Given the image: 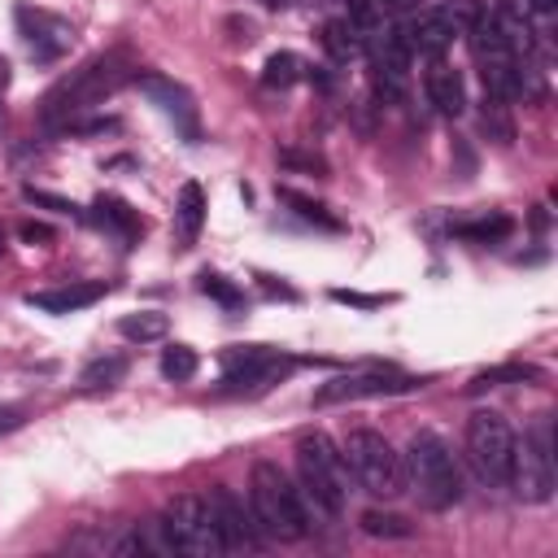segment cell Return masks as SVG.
I'll use <instances>...</instances> for the list:
<instances>
[{
	"instance_id": "obj_1",
	"label": "cell",
	"mask_w": 558,
	"mask_h": 558,
	"mask_svg": "<svg viewBox=\"0 0 558 558\" xmlns=\"http://www.w3.org/2000/svg\"><path fill=\"white\" fill-rule=\"evenodd\" d=\"M135 78V65L126 61V52H100L92 61H83L78 70H70L65 78H57L44 100H39V126L61 135L74 122H83L92 109H100L122 83Z\"/></svg>"
},
{
	"instance_id": "obj_2",
	"label": "cell",
	"mask_w": 558,
	"mask_h": 558,
	"mask_svg": "<svg viewBox=\"0 0 558 558\" xmlns=\"http://www.w3.org/2000/svg\"><path fill=\"white\" fill-rule=\"evenodd\" d=\"M296 484L310 506V519H340L349 501V462L327 432L296 436Z\"/></svg>"
},
{
	"instance_id": "obj_3",
	"label": "cell",
	"mask_w": 558,
	"mask_h": 558,
	"mask_svg": "<svg viewBox=\"0 0 558 558\" xmlns=\"http://www.w3.org/2000/svg\"><path fill=\"white\" fill-rule=\"evenodd\" d=\"M248 510L262 527V536L270 541H305L310 536V506L301 497V484H292V475L279 462H253L248 475Z\"/></svg>"
},
{
	"instance_id": "obj_4",
	"label": "cell",
	"mask_w": 558,
	"mask_h": 558,
	"mask_svg": "<svg viewBox=\"0 0 558 558\" xmlns=\"http://www.w3.org/2000/svg\"><path fill=\"white\" fill-rule=\"evenodd\" d=\"M401 475L427 510H453L462 501V471L453 449L436 432H414L401 453Z\"/></svg>"
},
{
	"instance_id": "obj_5",
	"label": "cell",
	"mask_w": 558,
	"mask_h": 558,
	"mask_svg": "<svg viewBox=\"0 0 558 558\" xmlns=\"http://www.w3.org/2000/svg\"><path fill=\"white\" fill-rule=\"evenodd\" d=\"M466 39H471V52H475L484 92L497 96V100L523 96V57L506 44V35H501V26L493 22L488 9H471L466 13Z\"/></svg>"
},
{
	"instance_id": "obj_6",
	"label": "cell",
	"mask_w": 558,
	"mask_h": 558,
	"mask_svg": "<svg viewBox=\"0 0 558 558\" xmlns=\"http://www.w3.org/2000/svg\"><path fill=\"white\" fill-rule=\"evenodd\" d=\"M506 488H514L519 501H532V506H545L558 488V471H554V423L549 414H541L523 440L514 436V453H510V480Z\"/></svg>"
},
{
	"instance_id": "obj_7",
	"label": "cell",
	"mask_w": 558,
	"mask_h": 558,
	"mask_svg": "<svg viewBox=\"0 0 558 558\" xmlns=\"http://www.w3.org/2000/svg\"><path fill=\"white\" fill-rule=\"evenodd\" d=\"M340 453L349 462V475L371 493V497H397L405 493V475H401V453L388 445L384 432L375 427H353L340 440Z\"/></svg>"
},
{
	"instance_id": "obj_8",
	"label": "cell",
	"mask_w": 558,
	"mask_h": 558,
	"mask_svg": "<svg viewBox=\"0 0 558 558\" xmlns=\"http://www.w3.org/2000/svg\"><path fill=\"white\" fill-rule=\"evenodd\" d=\"M157 527H161V536H166V549H174V554H192V558H214V554H222L209 497H196V493L170 497Z\"/></svg>"
},
{
	"instance_id": "obj_9",
	"label": "cell",
	"mask_w": 558,
	"mask_h": 558,
	"mask_svg": "<svg viewBox=\"0 0 558 558\" xmlns=\"http://www.w3.org/2000/svg\"><path fill=\"white\" fill-rule=\"evenodd\" d=\"M218 366H222V392L257 397V392L275 388L296 366V357H288L270 344H231V349H222Z\"/></svg>"
},
{
	"instance_id": "obj_10",
	"label": "cell",
	"mask_w": 558,
	"mask_h": 558,
	"mask_svg": "<svg viewBox=\"0 0 558 558\" xmlns=\"http://www.w3.org/2000/svg\"><path fill=\"white\" fill-rule=\"evenodd\" d=\"M466 453H471L475 471H480L488 484L506 488V480H510V453H514V432H510V423H506L497 410H475V414L466 418Z\"/></svg>"
},
{
	"instance_id": "obj_11",
	"label": "cell",
	"mask_w": 558,
	"mask_h": 558,
	"mask_svg": "<svg viewBox=\"0 0 558 558\" xmlns=\"http://www.w3.org/2000/svg\"><path fill=\"white\" fill-rule=\"evenodd\" d=\"M423 384L427 379L401 375L392 366H357V371H344V375L318 384L314 388V405H344V401H366V397H397V392H414Z\"/></svg>"
},
{
	"instance_id": "obj_12",
	"label": "cell",
	"mask_w": 558,
	"mask_h": 558,
	"mask_svg": "<svg viewBox=\"0 0 558 558\" xmlns=\"http://www.w3.org/2000/svg\"><path fill=\"white\" fill-rule=\"evenodd\" d=\"M135 87H140V96L174 126V135H183L187 144H196L201 140V109H196V96L179 83V78H170V74H157V70H135V78H131Z\"/></svg>"
},
{
	"instance_id": "obj_13",
	"label": "cell",
	"mask_w": 558,
	"mask_h": 558,
	"mask_svg": "<svg viewBox=\"0 0 558 558\" xmlns=\"http://www.w3.org/2000/svg\"><path fill=\"white\" fill-rule=\"evenodd\" d=\"M13 26H17L31 61H39V65H52L74 48V26L52 9H39V4L22 0V4H13Z\"/></svg>"
},
{
	"instance_id": "obj_14",
	"label": "cell",
	"mask_w": 558,
	"mask_h": 558,
	"mask_svg": "<svg viewBox=\"0 0 558 558\" xmlns=\"http://www.w3.org/2000/svg\"><path fill=\"white\" fill-rule=\"evenodd\" d=\"M209 510H214V523H218V541H222V554H244V549H262V527L248 510V501L218 484L209 488Z\"/></svg>"
},
{
	"instance_id": "obj_15",
	"label": "cell",
	"mask_w": 558,
	"mask_h": 558,
	"mask_svg": "<svg viewBox=\"0 0 558 558\" xmlns=\"http://www.w3.org/2000/svg\"><path fill=\"white\" fill-rule=\"evenodd\" d=\"M405 31H410L414 52H427L436 61V57H445L453 48V39L462 31V9L458 4H427V9H418V17Z\"/></svg>"
},
{
	"instance_id": "obj_16",
	"label": "cell",
	"mask_w": 558,
	"mask_h": 558,
	"mask_svg": "<svg viewBox=\"0 0 558 558\" xmlns=\"http://www.w3.org/2000/svg\"><path fill=\"white\" fill-rule=\"evenodd\" d=\"M105 292H109V283H100V279H83V283H61V288L31 292L26 305H35V310H44V314H74V310L96 305Z\"/></svg>"
},
{
	"instance_id": "obj_17",
	"label": "cell",
	"mask_w": 558,
	"mask_h": 558,
	"mask_svg": "<svg viewBox=\"0 0 558 558\" xmlns=\"http://www.w3.org/2000/svg\"><path fill=\"white\" fill-rule=\"evenodd\" d=\"M427 100L436 105V113H445V118H458L462 109H466V83H462V74L449 65V61H432V70H427Z\"/></svg>"
},
{
	"instance_id": "obj_18",
	"label": "cell",
	"mask_w": 558,
	"mask_h": 558,
	"mask_svg": "<svg viewBox=\"0 0 558 558\" xmlns=\"http://www.w3.org/2000/svg\"><path fill=\"white\" fill-rule=\"evenodd\" d=\"M96 214H92V222L100 227V231H109V235H118L122 244H135L140 235H144V222H140V214L122 201V196H96V205H92Z\"/></svg>"
},
{
	"instance_id": "obj_19",
	"label": "cell",
	"mask_w": 558,
	"mask_h": 558,
	"mask_svg": "<svg viewBox=\"0 0 558 558\" xmlns=\"http://www.w3.org/2000/svg\"><path fill=\"white\" fill-rule=\"evenodd\" d=\"M205 192H201V183H183L179 187V201H174V240H179V248H192L196 244V235H201V227H205Z\"/></svg>"
},
{
	"instance_id": "obj_20",
	"label": "cell",
	"mask_w": 558,
	"mask_h": 558,
	"mask_svg": "<svg viewBox=\"0 0 558 558\" xmlns=\"http://www.w3.org/2000/svg\"><path fill=\"white\" fill-rule=\"evenodd\" d=\"M510 231H514V218L501 214V209L480 214V218H466V222H453V235L458 240H471V244H501Z\"/></svg>"
},
{
	"instance_id": "obj_21",
	"label": "cell",
	"mask_w": 558,
	"mask_h": 558,
	"mask_svg": "<svg viewBox=\"0 0 558 558\" xmlns=\"http://www.w3.org/2000/svg\"><path fill=\"white\" fill-rule=\"evenodd\" d=\"M126 357L122 353H105V357H92L83 371H78V392H105V388H118L126 379Z\"/></svg>"
},
{
	"instance_id": "obj_22",
	"label": "cell",
	"mask_w": 558,
	"mask_h": 558,
	"mask_svg": "<svg viewBox=\"0 0 558 558\" xmlns=\"http://www.w3.org/2000/svg\"><path fill=\"white\" fill-rule=\"evenodd\" d=\"M279 201L292 205V214L305 218V222H314L318 231H344V218H340V214H331L323 201H314V196H305V192H296V187H279Z\"/></svg>"
},
{
	"instance_id": "obj_23",
	"label": "cell",
	"mask_w": 558,
	"mask_h": 558,
	"mask_svg": "<svg viewBox=\"0 0 558 558\" xmlns=\"http://www.w3.org/2000/svg\"><path fill=\"white\" fill-rule=\"evenodd\" d=\"M318 39H323V52H327V61H331V65H349V61H357V57H362V39H357V35H353V26H349V22H340V17H336V22H327Z\"/></svg>"
},
{
	"instance_id": "obj_24",
	"label": "cell",
	"mask_w": 558,
	"mask_h": 558,
	"mask_svg": "<svg viewBox=\"0 0 558 558\" xmlns=\"http://www.w3.org/2000/svg\"><path fill=\"white\" fill-rule=\"evenodd\" d=\"M301 78H305V61L296 52H270L262 65V87H270V92H288Z\"/></svg>"
},
{
	"instance_id": "obj_25",
	"label": "cell",
	"mask_w": 558,
	"mask_h": 558,
	"mask_svg": "<svg viewBox=\"0 0 558 558\" xmlns=\"http://www.w3.org/2000/svg\"><path fill=\"white\" fill-rule=\"evenodd\" d=\"M118 331H122L126 340H135V344H148V340H166L170 318L157 314V310H140V314H122V318H118Z\"/></svg>"
},
{
	"instance_id": "obj_26",
	"label": "cell",
	"mask_w": 558,
	"mask_h": 558,
	"mask_svg": "<svg viewBox=\"0 0 558 558\" xmlns=\"http://www.w3.org/2000/svg\"><path fill=\"white\" fill-rule=\"evenodd\" d=\"M362 532L366 536H379V541H410L414 536V523L397 510H362Z\"/></svg>"
},
{
	"instance_id": "obj_27",
	"label": "cell",
	"mask_w": 558,
	"mask_h": 558,
	"mask_svg": "<svg viewBox=\"0 0 558 558\" xmlns=\"http://www.w3.org/2000/svg\"><path fill=\"white\" fill-rule=\"evenodd\" d=\"M349 26H353V35L362 39V48L384 31V0H349V17H344Z\"/></svg>"
},
{
	"instance_id": "obj_28",
	"label": "cell",
	"mask_w": 558,
	"mask_h": 558,
	"mask_svg": "<svg viewBox=\"0 0 558 558\" xmlns=\"http://www.w3.org/2000/svg\"><path fill=\"white\" fill-rule=\"evenodd\" d=\"M196 371H201V357H196L192 344H166V349H161V375H166V379L187 384Z\"/></svg>"
},
{
	"instance_id": "obj_29",
	"label": "cell",
	"mask_w": 558,
	"mask_h": 558,
	"mask_svg": "<svg viewBox=\"0 0 558 558\" xmlns=\"http://www.w3.org/2000/svg\"><path fill=\"white\" fill-rule=\"evenodd\" d=\"M523 379H536V371L519 366V362H506V366H488V371L471 375L466 392H484V388H501V384H523Z\"/></svg>"
},
{
	"instance_id": "obj_30",
	"label": "cell",
	"mask_w": 558,
	"mask_h": 558,
	"mask_svg": "<svg viewBox=\"0 0 558 558\" xmlns=\"http://www.w3.org/2000/svg\"><path fill=\"white\" fill-rule=\"evenodd\" d=\"M196 288H201L205 296H214L222 310H244V292H240L227 275H218V270H201V275H196Z\"/></svg>"
},
{
	"instance_id": "obj_31",
	"label": "cell",
	"mask_w": 558,
	"mask_h": 558,
	"mask_svg": "<svg viewBox=\"0 0 558 558\" xmlns=\"http://www.w3.org/2000/svg\"><path fill=\"white\" fill-rule=\"evenodd\" d=\"M480 122H484V131H488L497 144H510V140H514V122L506 118V100H497V96H488V92H484Z\"/></svg>"
},
{
	"instance_id": "obj_32",
	"label": "cell",
	"mask_w": 558,
	"mask_h": 558,
	"mask_svg": "<svg viewBox=\"0 0 558 558\" xmlns=\"http://www.w3.org/2000/svg\"><path fill=\"white\" fill-rule=\"evenodd\" d=\"M26 201L31 205H44V209H52V214H70V218H87L74 201H65V196H57V192H44V187H26Z\"/></svg>"
},
{
	"instance_id": "obj_33",
	"label": "cell",
	"mask_w": 558,
	"mask_h": 558,
	"mask_svg": "<svg viewBox=\"0 0 558 558\" xmlns=\"http://www.w3.org/2000/svg\"><path fill=\"white\" fill-rule=\"evenodd\" d=\"M331 301H340V305H353V310H379L384 301H392V296H384V292H353V288H331Z\"/></svg>"
},
{
	"instance_id": "obj_34",
	"label": "cell",
	"mask_w": 558,
	"mask_h": 558,
	"mask_svg": "<svg viewBox=\"0 0 558 558\" xmlns=\"http://www.w3.org/2000/svg\"><path fill=\"white\" fill-rule=\"evenodd\" d=\"M279 166H296V170L327 174V161H323V157H314V153H296V148H279Z\"/></svg>"
},
{
	"instance_id": "obj_35",
	"label": "cell",
	"mask_w": 558,
	"mask_h": 558,
	"mask_svg": "<svg viewBox=\"0 0 558 558\" xmlns=\"http://www.w3.org/2000/svg\"><path fill=\"white\" fill-rule=\"evenodd\" d=\"M113 554H153V545H148V536L135 527V532H126V536H118L113 545H109Z\"/></svg>"
},
{
	"instance_id": "obj_36",
	"label": "cell",
	"mask_w": 558,
	"mask_h": 558,
	"mask_svg": "<svg viewBox=\"0 0 558 558\" xmlns=\"http://www.w3.org/2000/svg\"><path fill=\"white\" fill-rule=\"evenodd\" d=\"M22 423H26V410H22V405H0V436L17 432Z\"/></svg>"
},
{
	"instance_id": "obj_37",
	"label": "cell",
	"mask_w": 558,
	"mask_h": 558,
	"mask_svg": "<svg viewBox=\"0 0 558 558\" xmlns=\"http://www.w3.org/2000/svg\"><path fill=\"white\" fill-rule=\"evenodd\" d=\"M22 240H31V244H35V240H39V244H48V240H52V231H48L44 222H22Z\"/></svg>"
},
{
	"instance_id": "obj_38",
	"label": "cell",
	"mask_w": 558,
	"mask_h": 558,
	"mask_svg": "<svg viewBox=\"0 0 558 558\" xmlns=\"http://www.w3.org/2000/svg\"><path fill=\"white\" fill-rule=\"evenodd\" d=\"M527 4H532L536 13H554V9H558V0H527Z\"/></svg>"
},
{
	"instance_id": "obj_39",
	"label": "cell",
	"mask_w": 558,
	"mask_h": 558,
	"mask_svg": "<svg viewBox=\"0 0 558 558\" xmlns=\"http://www.w3.org/2000/svg\"><path fill=\"white\" fill-rule=\"evenodd\" d=\"M388 4H392V9H401V13H405V9H418V4H423V0H388Z\"/></svg>"
},
{
	"instance_id": "obj_40",
	"label": "cell",
	"mask_w": 558,
	"mask_h": 558,
	"mask_svg": "<svg viewBox=\"0 0 558 558\" xmlns=\"http://www.w3.org/2000/svg\"><path fill=\"white\" fill-rule=\"evenodd\" d=\"M4 83H9V61L0 57V87H4Z\"/></svg>"
},
{
	"instance_id": "obj_41",
	"label": "cell",
	"mask_w": 558,
	"mask_h": 558,
	"mask_svg": "<svg viewBox=\"0 0 558 558\" xmlns=\"http://www.w3.org/2000/svg\"><path fill=\"white\" fill-rule=\"evenodd\" d=\"M262 4H266V9H283L288 0H262Z\"/></svg>"
},
{
	"instance_id": "obj_42",
	"label": "cell",
	"mask_w": 558,
	"mask_h": 558,
	"mask_svg": "<svg viewBox=\"0 0 558 558\" xmlns=\"http://www.w3.org/2000/svg\"><path fill=\"white\" fill-rule=\"evenodd\" d=\"M462 4H480V0H458V9H462Z\"/></svg>"
}]
</instances>
